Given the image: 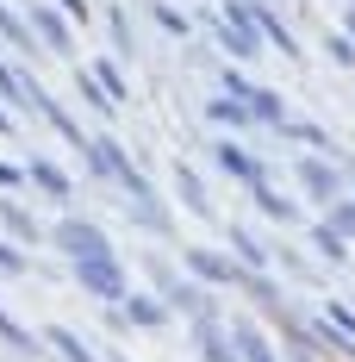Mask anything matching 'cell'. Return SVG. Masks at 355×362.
<instances>
[{"mask_svg": "<svg viewBox=\"0 0 355 362\" xmlns=\"http://www.w3.org/2000/svg\"><path fill=\"white\" fill-rule=\"evenodd\" d=\"M37 19H44V25H37V32L50 37V44H69V32H63V25H56V13H37Z\"/></svg>", "mask_w": 355, "mask_h": 362, "instance_id": "cell-1", "label": "cell"}]
</instances>
